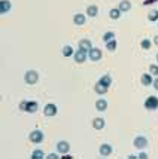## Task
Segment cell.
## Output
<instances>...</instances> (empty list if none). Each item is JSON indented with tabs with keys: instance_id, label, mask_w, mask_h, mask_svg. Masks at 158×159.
Here are the masks:
<instances>
[{
	"instance_id": "obj_26",
	"label": "cell",
	"mask_w": 158,
	"mask_h": 159,
	"mask_svg": "<svg viewBox=\"0 0 158 159\" xmlns=\"http://www.w3.org/2000/svg\"><path fill=\"white\" fill-rule=\"evenodd\" d=\"M148 18H149L151 21H157V19H158V11H151L149 15H148Z\"/></svg>"
},
{
	"instance_id": "obj_34",
	"label": "cell",
	"mask_w": 158,
	"mask_h": 159,
	"mask_svg": "<svg viewBox=\"0 0 158 159\" xmlns=\"http://www.w3.org/2000/svg\"><path fill=\"white\" fill-rule=\"evenodd\" d=\"M157 61H158V57H157Z\"/></svg>"
},
{
	"instance_id": "obj_23",
	"label": "cell",
	"mask_w": 158,
	"mask_h": 159,
	"mask_svg": "<svg viewBox=\"0 0 158 159\" xmlns=\"http://www.w3.org/2000/svg\"><path fill=\"white\" fill-rule=\"evenodd\" d=\"M142 83H143V85H146V86H148V85H151V83H152L151 76H149V75H143V76H142Z\"/></svg>"
},
{
	"instance_id": "obj_33",
	"label": "cell",
	"mask_w": 158,
	"mask_h": 159,
	"mask_svg": "<svg viewBox=\"0 0 158 159\" xmlns=\"http://www.w3.org/2000/svg\"><path fill=\"white\" fill-rule=\"evenodd\" d=\"M154 42H155V43H157V45H158V36H157V37H155V40H154Z\"/></svg>"
},
{
	"instance_id": "obj_6",
	"label": "cell",
	"mask_w": 158,
	"mask_h": 159,
	"mask_svg": "<svg viewBox=\"0 0 158 159\" xmlns=\"http://www.w3.org/2000/svg\"><path fill=\"white\" fill-rule=\"evenodd\" d=\"M89 58L93 61H99L102 58V51L97 49V48H91V51H89Z\"/></svg>"
},
{
	"instance_id": "obj_25",
	"label": "cell",
	"mask_w": 158,
	"mask_h": 159,
	"mask_svg": "<svg viewBox=\"0 0 158 159\" xmlns=\"http://www.w3.org/2000/svg\"><path fill=\"white\" fill-rule=\"evenodd\" d=\"M114 37H115L114 33H112V31H107V33L103 36V40H104V42H109V40H114Z\"/></svg>"
},
{
	"instance_id": "obj_11",
	"label": "cell",
	"mask_w": 158,
	"mask_h": 159,
	"mask_svg": "<svg viewBox=\"0 0 158 159\" xmlns=\"http://www.w3.org/2000/svg\"><path fill=\"white\" fill-rule=\"evenodd\" d=\"M69 143H67V141H60L58 144H57V150L60 152V153H67V152H69Z\"/></svg>"
},
{
	"instance_id": "obj_17",
	"label": "cell",
	"mask_w": 158,
	"mask_h": 159,
	"mask_svg": "<svg viewBox=\"0 0 158 159\" xmlns=\"http://www.w3.org/2000/svg\"><path fill=\"white\" fill-rule=\"evenodd\" d=\"M96 107H97V110H100V111H104V110L107 109V103H106L104 100H97V103H96Z\"/></svg>"
},
{
	"instance_id": "obj_27",
	"label": "cell",
	"mask_w": 158,
	"mask_h": 159,
	"mask_svg": "<svg viewBox=\"0 0 158 159\" xmlns=\"http://www.w3.org/2000/svg\"><path fill=\"white\" fill-rule=\"evenodd\" d=\"M142 48H143V49H149V48H151V42H149L148 39L142 40Z\"/></svg>"
},
{
	"instance_id": "obj_19",
	"label": "cell",
	"mask_w": 158,
	"mask_h": 159,
	"mask_svg": "<svg viewBox=\"0 0 158 159\" xmlns=\"http://www.w3.org/2000/svg\"><path fill=\"white\" fill-rule=\"evenodd\" d=\"M100 83H103L104 86H109V85L112 83V79H110V76H109V75H106V76H103V77L100 79Z\"/></svg>"
},
{
	"instance_id": "obj_3",
	"label": "cell",
	"mask_w": 158,
	"mask_h": 159,
	"mask_svg": "<svg viewBox=\"0 0 158 159\" xmlns=\"http://www.w3.org/2000/svg\"><path fill=\"white\" fill-rule=\"evenodd\" d=\"M145 107L149 109V110L158 109V98H157V97H149V98L145 101Z\"/></svg>"
},
{
	"instance_id": "obj_5",
	"label": "cell",
	"mask_w": 158,
	"mask_h": 159,
	"mask_svg": "<svg viewBox=\"0 0 158 159\" xmlns=\"http://www.w3.org/2000/svg\"><path fill=\"white\" fill-rule=\"evenodd\" d=\"M30 140L33 143H40L43 140V132L42 131H33V132H30Z\"/></svg>"
},
{
	"instance_id": "obj_18",
	"label": "cell",
	"mask_w": 158,
	"mask_h": 159,
	"mask_svg": "<svg viewBox=\"0 0 158 159\" xmlns=\"http://www.w3.org/2000/svg\"><path fill=\"white\" fill-rule=\"evenodd\" d=\"M97 12H99L97 6H89V8L87 9V13H88L89 16H96V15H97Z\"/></svg>"
},
{
	"instance_id": "obj_32",
	"label": "cell",
	"mask_w": 158,
	"mask_h": 159,
	"mask_svg": "<svg viewBox=\"0 0 158 159\" xmlns=\"http://www.w3.org/2000/svg\"><path fill=\"white\" fill-rule=\"evenodd\" d=\"M154 88H155V89H158V79L154 82Z\"/></svg>"
},
{
	"instance_id": "obj_12",
	"label": "cell",
	"mask_w": 158,
	"mask_h": 159,
	"mask_svg": "<svg viewBox=\"0 0 158 159\" xmlns=\"http://www.w3.org/2000/svg\"><path fill=\"white\" fill-rule=\"evenodd\" d=\"M110 153H112L110 144H102V146H100V155H102V156H109Z\"/></svg>"
},
{
	"instance_id": "obj_14",
	"label": "cell",
	"mask_w": 158,
	"mask_h": 159,
	"mask_svg": "<svg viewBox=\"0 0 158 159\" xmlns=\"http://www.w3.org/2000/svg\"><path fill=\"white\" fill-rule=\"evenodd\" d=\"M130 8H131V3L128 2V0H122V2L119 3V11L121 12H127V11H130Z\"/></svg>"
},
{
	"instance_id": "obj_21",
	"label": "cell",
	"mask_w": 158,
	"mask_h": 159,
	"mask_svg": "<svg viewBox=\"0 0 158 159\" xmlns=\"http://www.w3.org/2000/svg\"><path fill=\"white\" fill-rule=\"evenodd\" d=\"M63 55H64V57H70V55H73L72 46H64V48H63Z\"/></svg>"
},
{
	"instance_id": "obj_29",
	"label": "cell",
	"mask_w": 158,
	"mask_h": 159,
	"mask_svg": "<svg viewBox=\"0 0 158 159\" xmlns=\"http://www.w3.org/2000/svg\"><path fill=\"white\" fill-rule=\"evenodd\" d=\"M46 158H49V159H57L58 156H57L55 153H51V155H49V156H46Z\"/></svg>"
},
{
	"instance_id": "obj_16",
	"label": "cell",
	"mask_w": 158,
	"mask_h": 159,
	"mask_svg": "<svg viewBox=\"0 0 158 159\" xmlns=\"http://www.w3.org/2000/svg\"><path fill=\"white\" fill-rule=\"evenodd\" d=\"M93 126H94L96 129H102V128L104 126V121H103L102 118H96V119L93 121Z\"/></svg>"
},
{
	"instance_id": "obj_1",
	"label": "cell",
	"mask_w": 158,
	"mask_h": 159,
	"mask_svg": "<svg viewBox=\"0 0 158 159\" xmlns=\"http://www.w3.org/2000/svg\"><path fill=\"white\" fill-rule=\"evenodd\" d=\"M37 79H39V76H37V73H36V72H33V70L27 72V73H26V76H24V80H26L29 85H34V83L37 82Z\"/></svg>"
},
{
	"instance_id": "obj_10",
	"label": "cell",
	"mask_w": 158,
	"mask_h": 159,
	"mask_svg": "<svg viewBox=\"0 0 158 159\" xmlns=\"http://www.w3.org/2000/svg\"><path fill=\"white\" fill-rule=\"evenodd\" d=\"M79 48H81L82 51H85V52H87V51H91V48H93V46H91V42H89L88 39H84V40H81V42H79Z\"/></svg>"
},
{
	"instance_id": "obj_22",
	"label": "cell",
	"mask_w": 158,
	"mask_h": 159,
	"mask_svg": "<svg viewBox=\"0 0 158 159\" xmlns=\"http://www.w3.org/2000/svg\"><path fill=\"white\" fill-rule=\"evenodd\" d=\"M106 46H107L109 51H115L117 49V42L115 40H109V42H106Z\"/></svg>"
},
{
	"instance_id": "obj_31",
	"label": "cell",
	"mask_w": 158,
	"mask_h": 159,
	"mask_svg": "<svg viewBox=\"0 0 158 159\" xmlns=\"http://www.w3.org/2000/svg\"><path fill=\"white\" fill-rule=\"evenodd\" d=\"M154 2H157V0H146V2H143L145 5H151V3H154Z\"/></svg>"
},
{
	"instance_id": "obj_15",
	"label": "cell",
	"mask_w": 158,
	"mask_h": 159,
	"mask_svg": "<svg viewBox=\"0 0 158 159\" xmlns=\"http://www.w3.org/2000/svg\"><path fill=\"white\" fill-rule=\"evenodd\" d=\"M94 89H96V92H97V94H102V95L107 92V86H104V85H103V83H100V82L94 86Z\"/></svg>"
},
{
	"instance_id": "obj_8",
	"label": "cell",
	"mask_w": 158,
	"mask_h": 159,
	"mask_svg": "<svg viewBox=\"0 0 158 159\" xmlns=\"http://www.w3.org/2000/svg\"><path fill=\"white\" fill-rule=\"evenodd\" d=\"M85 60H87V52H85V51L79 49V51L75 52V61H76V62H84Z\"/></svg>"
},
{
	"instance_id": "obj_2",
	"label": "cell",
	"mask_w": 158,
	"mask_h": 159,
	"mask_svg": "<svg viewBox=\"0 0 158 159\" xmlns=\"http://www.w3.org/2000/svg\"><path fill=\"white\" fill-rule=\"evenodd\" d=\"M21 109H22V110H27V111H30V113H33V111L37 110V103H34V101L21 103Z\"/></svg>"
},
{
	"instance_id": "obj_4",
	"label": "cell",
	"mask_w": 158,
	"mask_h": 159,
	"mask_svg": "<svg viewBox=\"0 0 158 159\" xmlns=\"http://www.w3.org/2000/svg\"><path fill=\"white\" fill-rule=\"evenodd\" d=\"M43 113H45V116H55L57 115V106L55 104H46Z\"/></svg>"
},
{
	"instance_id": "obj_30",
	"label": "cell",
	"mask_w": 158,
	"mask_h": 159,
	"mask_svg": "<svg viewBox=\"0 0 158 159\" xmlns=\"http://www.w3.org/2000/svg\"><path fill=\"white\" fill-rule=\"evenodd\" d=\"M139 158H140V159H146V158H148V155H146V153H140V155H139Z\"/></svg>"
},
{
	"instance_id": "obj_7",
	"label": "cell",
	"mask_w": 158,
	"mask_h": 159,
	"mask_svg": "<svg viewBox=\"0 0 158 159\" xmlns=\"http://www.w3.org/2000/svg\"><path fill=\"white\" fill-rule=\"evenodd\" d=\"M11 11V2L9 0H2L0 2V13H8Z\"/></svg>"
},
{
	"instance_id": "obj_20",
	"label": "cell",
	"mask_w": 158,
	"mask_h": 159,
	"mask_svg": "<svg viewBox=\"0 0 158 159\" xmlns=\"http://www.w3.org/2000/svg\"><path fill=\"white\" fill-rule=\"evenodd\" d=\"M109 15H110V18H112V19H118V18H119V15H121V11H119V9H112Z\"/></svg>"
},
{
	"instance_id": "obj_24",
	"label": "cell",
	"mask_w": 158,
	"mask_h": 159,
	"mask_svg": "<svg viewBox=\"0 0 158 159\" xmlns=\"http://www.w3.org/2000/svg\"><path fill=\"white\" fill-rule=\"evenodd\" d=\"M31 158H33V159H42V158H45V156H43V152H42V150H34L33 155H31Z\"/></svg>"
},
{
	"instance_id": "obj_9",
	"label": "cell",
	"mask_w": 158,
	"mask_h": 159,
	"mask_svg": "<svg viewBox=\"0 0 158 159\" xmlns=\"http://www.w3.org/2000/svg\"><path fill=\"white\" fill-rule=\"evenodd\" d=\"M146 144H148V140H146L145 137H137V138H134V146H136L137 149H143Z\"/></svg>"
},
{
	"instance_id": "obj_13",
	"label": "cell",
	"mask_w": 158,
	"mask_h": 159,
	"mask_svg": "<svg viewBox=\"0 0 158 159\" xmlns=\"http://www.w3.org/2000/svg\"><path fill=\"white\" fill-rule=\"evenodd\" d=\"M73 21H75V24H76V26H84V24H85V15H82V13H76V15L73 16Z\"/></svg>"
},
{
	"instance_id": "obj_28",
	"label": "cell",
	"mask_w": 158,
	"mask_h": 159,
	"mask_svg": "<svg viewBox=\"0 0 158 159\" xmlns=\"http://www.w3.org/2000/svg\"><path fill=\"white\" fill-rule=\"evenodd\" d=\"M149 72H151V75L158 76V65H151V67H149Z\"/></svg>"
}]
</instances>
